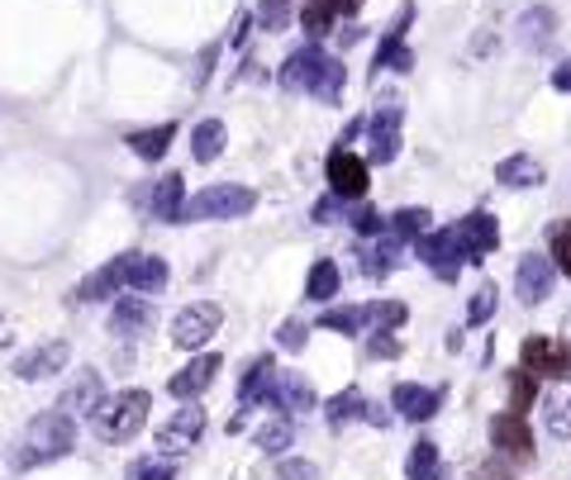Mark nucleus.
Segmentation results:
<instances>
[{
    "label": "nucleus",
    "instance_id": "f257e3e1",
    "mask_svg": "<svg viewBox=\"0 0 571 480\" xmlns=\"http://www.w3.org/2000/svg\"><path fill=\"white\" fill-rule=\"evenodd\" d=\"M277 82H281V91H300V95H314V101H324V105H339L343 86H347V67L333 53H324L320 43H305L281 62Z\"/></svg>",
    "mask_w": 571,
    "mask_h": 480
},
{
    "label": "nucleus",
    "instance_id": "f03ea898",
    "mask_svg": "<svg viewBox=\"0 0 571 480\" xmlns=\"http://www.w3.org/2000/svg\"><path fill=\"white\" fill-rule=\"evenodd\" d=\"M76 447V419L68 409H43L34 424L24 428V438L20 447H14V457H10V467L14 471H34L43 467V461H58V457H68Z\"/></svg>",
    "mask_w": 571,
    "mask_h": 480
},
{
    "label": "nucleus",
    "instance_id": "7ed1b4c3",
    "mask_svg": "<svg viewBox=\"0 0 571 480\" xmlns=\"http://www.w3.org/2000/svg\"><path fill=\"white\" fill-rule=\"evenodd\" d=\"M148 409H153L148 390H120V395H101V405L86 419L101 442H134V434L148 424Z\"/></svg>",
    "mask_w": 571,
    "mask_h": 480
},
{
    "label": "nucleus",
    "instance_id": "20e7f679",
    "mask_svg": "<svg viewBox=\"0 0 571 480\" xmlns=\"http://www.w3.org/2000/svg\"><path fill=\"white\" fill-rule=\"evenodd\" d=\"M252 205H258V190L252 186L215 181V186H205L200 196H186L181 223H229V219L252 215Z\"/></svg>",
    "mask_w": 571,
    "mask_h": 480
},
{
    "label": "nucleus",
    "instance_id": "39448f33",
    "mask_svg": "<svg viewBox=\"0 0 571 480\" xmlns=\"http://www.w3.org/2000/svg\"><path fill=\"white\" fill-rule=\"evenodd\" d=\"M401 129H405V105L395 101V95H386V101L376 105V115L367 119V163L372 167H391L395 157H401Z\"/></svg>",
    "mask_w": 571,
    "mask_h": 480
},
{
    "label": "nucleus",
    "instance_id": "423d86ee",
    "mask_svg": "<svg viewBox=\"0 0 571 480\" xmlns=\"http://www.w3.org/2000/svg\"><path fill=\"white\" fill-rule=\"evenodd\" d=\"M415 252H419V262L448 285L463 276V267H467V248H463V238H457V229H424L415 238Z\"/></svg>",
    "mask_w": 571,
    "mask_h": 480
},
{
    "label": "nucleus",
    "instance_id": "0eeeda50",
    "mask_svg": "<svg viewBox=\"0 0 571 480\" xmlns=\"http://www.w3.org/2000/svg\"><path fill=\"white\" fill-rule=\"evenodd\" d=\"M324 176H329V196H339L347 205L367 200V186H372V163L353 148H333L329 163H324Z\"/></svg>",
    "mask_w": 571,
    "mask_h": 480
},
{
    "label": "nucleus",
    "instance_id": "6e6552de",
    "mask_svg": "<svg viewBox=\"0 0 571 480\" xmlns=\"http://www.w3.org/2000/svg\"><path fill=\"white\" fill-rule=\"evenodd\" d=\"M219 324H225V310L215 300H196V305L177 310V319H172V343L181 352H200L219 333Z\"/></svg>",
    "mask_w": 571,
    "mask_h": 480
},
{
    "label": "nucleus",
    "instance_id": "1a4fd4ad",
    "mask_svg": "<svg viewBox=\"0 0 571 480\" xmlns=\"http://www.w3.org/2000/svg\"><path fill=\"white\" fill-rule=\"evenodd\" d=\"M200 434H205V409L186 399V405H181V409H172V419L157 428V452L181 457V452H190V447L200 442Z\"/></svg>",
    "mask_w": 571,
    "mask_h": 480
},
{
    "label": "nucleus",
    "instance_id": "9d476101",
    "mask_svg": "<svg viewBox=\"0 0 571 480\" xmlns=\"http://www.w3.org/2000/svg\"><path fill=\"white\" fill-rule=\"evenodd\" d=\"M443 399H448V390L443 386H419V380H395V390H391L395 414L409 419V424H428L443 409Z\"/></svg>",
    "mask_w": 571,
    "mask_h": 480
},
{
    "label": "nucleus",
    "instance_id": "9b49d317",
    "mask_svg": "<svg viewBox=\"0 0 571 480\" xmlns=\"http://www.w3.org/2000/svg\"><path fill=\"white\" fill-rule=\"evenodd\" d=\"M68 362H72V343L68 338H48V343H39V347H29V352L14 357V376L20 380H53Z\"/></svg>",
    "mask_w": 571,
    "mask_h": 480
},
{
    "label": "nucleus",
    "instance_id": "f8f14e48",
    "mask_svg": "<svg viewBox=\"0 0 571 480\" xmlns=\"http://www.w3.org/2000/svg\"><path fill=\"white\" fill-rule=\"evenodd\" d=\"M552 281H558L552 258H543V252H523L519 267H515V295L523 300V305H543V300L552 295Z\"/></svg>",
    "mask_w": 571,
    "mask_h": 480
},
{
    "label": "nucleus",
    "instance_id": "ddd939ff",
    "mask_svg": "<svg viewBox=\"0 0 571 480\" xmlns=\"http://www.w3.org/2000/svg\"><path fill=\"white\" fill-rule=\"evenodd\" d=\"M219 372H225V357H219V352H200V357H190L181 372H172L167 395L172 399H196V395H205V390L215 386Z\"/></svg>",
    "mask_w": 571,
    "mask_h": 480
},
{
    "label": "nucleus",
    "instance_id": "4468645a",
    "mask_svg": "<svg viewBox=\"0 0 571 480\" xmlns=\"http://www.w3.org/2000/svg\"><path fill=\"white\" fill-rule=\"evenodd\" d=\"M490 447H496L500 457H515V461H533V428L523 414L505 409L490 419Z\"/></svg>",
    "mask_w": 571,
    "mask_h": 480
},
{
    "label": "nucleus",
    "instance_id": "2eb2a0df",
    "mask_svg": "<svg viewBox=\"0 0 571 480\" xmlns=\"http://www.w3.org/2000/svg\"><path fill=\"white\" fill-rule=\"evenodd\" d=\"M120 271H124V291L134 295H157L167 285V262L153 258V252H120Z\"/></svg>",
    "mask_w": 571,
    "mask_h": 480
},
{
    "label": "nucleus",
    "instance_id": "dca6fc26",
    "mask_svg": "<svg viewBox=\"0 0 571 480\" xmlns=\"http://www.w3.org/2000/svg\"><path fill=\"white\" fill-rule=\"evenodd\" d=\"M277 405V362L272 357H258L238 380V409H272Z\"/></svg>",
    "mask_w": 571,
    "mask_h": 480
},
{
    "label": "nucleus",
    "instance_id": "f3484780",
    "mask_svg": "<svg viewBox=\"0 0 571 480\" xmlns=\"http://www.w3.org/2000/svg\"><path fill=\"white\" fill-rule=\"evenodd\" d=\"M519 366L533 376H571V347L567 343H552V338H529L519 352Z\"/></svg>",
    "mask_w": 571,
    "mask_h": 480
},
{
    "label": "nucleus",
    "instance_id": "a211bd4d",
    "mask_svg": "<svg viewBox=\"0 0 571 480\" xmlns=\"http://www.w3.org/2000/svg\"><path fill=\"white\" fill-rule=\"evenodd\" d=\"M324 419H329L333 428H343V424H353V419H367V424H376V428H386V424H391V414H386V409H376L367 395L347 386V390H339V395H333L329 405H324Z\"/></svg>",
    "mask_w": 571,
    "mask_h": 480
},
{
    "label": "nucleus",
    "instance_id": "6ab92c4d",
    "mask_svg": "<svg viewBox=\"0 0 571 480\" xmlns=\"http://www.w3.org/2000/svg\"><path fill=\"white\" fill-rule=\"evenodd\" d=\"M457 238H463V248H467V262H481L500 248V223L490 210H471L463 223H457Z\"/></svg>",
    "mask_w": 571,
    "mask_h": 480
},
{
    "label": "nucleus",
    "instance_id": "aec40b11",
    "mask_svg": "<svg viewBox=\"0 0 571 480\" xmlns=\"http://www.w3.org/2000/svg\"><path fill=\"white\" fill-rule=\"evenodd\" d=\"M143 205H148V210H153V219H163V223H181V205H186V176H181V171L157 176L153 190H143Z\"/></svg>",
    "mask_w": 571,
    "mask_h": 480
},
{
    "label": "nucleus",
    "instance_id": "412c9836",
    "mask_svg": "<svg viewBox=\"0 0 571 480\" xmlns=\"http://www.w3.org/2000/svg\"><path fill=\"white\" fill-rule=\"evenodd\" d=\"M153 319H157V310H153L148 295L124 291L115 314H110V333H115V338H134V333H148L153 328Z\"/></svg>",
    "mask_w": 571,
    "mask_h": 480
},
{
    "label": "nucleus",
    "instance_id": "4be33fe9",
    "mask_svg": "<svg viewBox=\"0 0 571 480\" xmlns=\"http://www.w3.org/2000/svg\"><path fill=\"white\" fill-rule=\"evenodd\" d=\"M552 34H558V14H552L548 6H529L515 20V43L529 48V53H538V48H543Z\"/></svg>",
    "mask_w": 571,
    "mask_h": 480
},
{
    "label": "nucleus",
    "instance_id": "5701e85b",
    "mask_svg": "<svg viewBox=\"0 0 571 480\" xmlns=\"http://www.w3.org/2000/svg\"><path fill=\"white\" fill-rule=\"evenodd\" d=\"M496 181L510 186V190H533V186L548 181V171H543V163H538L533 153H510V157H505V163L496 167Z\"/></svg>",
    "mask_w": 571,
    "mask_h": 480
},
{
    "label": "nucleus",
    "instance_id": "b1692460",
    "mask_svg": "<svg viewBox=\"0 0 571 480\" xmlns=\"http://www.w3.org/2000/svg\"><path fill=\"white\" fill-rule=\"evenodd\" d=\"M124 143H129V153L143 157V163H163L167 148L177 143V124H153V129H129L124 134Z\"/></svg>",
    "mask_w": 571,
    "mask_h": 480
},
{
    "label": "nucleus",
    "instance_id": "393cba45",
    "mask_svg": "<svg viewBox=\"0 0 571 480\" xmlns=\"http://www.w3.org/2000/svg\"><path fill=\"white\" fill-rule=\"evenodd\" d=\"M401 238H381V243H367V248H362L357 252V271H362V276H372V281H381V276H391V271L395 267H401Z\"/></svg>",
    "mask_w": 571,
    "mask_h": 480
},
{
    "label": "nucleus",
    "instance_id": "a878e982",
    "mask_svg": "<svg viewBox=\"0 0 571 480\" xmlns=\"http://www.w3.org/2000/svg\"><path fill=\"white\" fill-rule=\"evenodd\" d=\"M110 295H124V271H120V258H110L101 271L76 285V305H95V300H110Z\"/></svg>",
    "mask_w": 571,
    "mask_h": 480
},
{
    "label": "nucleus",
    "instance_id": "bb28decb",
    "mask_svg": "<svg viewBox=\"0 0 571 480\" xmlns=\"http://www.w3.org/2000/svg\"><path fill=\"white\" fill-rule=\"evenodd\" d=\"M225 143H229V129H225V119H200L196 129H190V157H196V163H219V157H225Z\"/></svg>",
    "mask_w": 571,
    "mask_h": 480
},
{
    "label": "nucleus",
    "instance_id": "cd10ccee",
    "mask_svg": "<svg viewBox=\"0 0 571 480\" xmlns=\"http://www.w3.org/2000/svg\"><path fill=\"white\" fill-rule=\"evenodd\" d=\"M277 414H310L314 409V390H310V380L300 376V372H277Z\"/></svg>",
    "mask_w": 571,
    "mask_h": 480
},
{
    "label": "nucleus",
    "instance_id": "c85d7f7f",
    "mask_svg": "<svg viewBox=\"0 0 571 480\" xmlns=\"http://www.w3.org/2000/svg\"><path fill=\"white\" fill-rule=\"evenodd\" d=\"M339 285H343V271L333 258H320L310 267V276H305V300H314V305H324V300L339 295Z\"/></svg>",
    "mask_w": 571,
    "mask_h": 480
},
{
    "label": "nucleus",
    "instance_id": "c756f323",
    "mask_svg": "<svg viewBox=\"0 0 571 480\" xmlns=\"http://www.w3.org/2000/svg\"><path fill=\"white\" fill-rule=\"evenodd\" d=\"M333 20H339V6H333V0H305V6H300V29H305L310 43L329 39L333 34Z\"/></svg>",
    "mask_w": 571,
    "mask_h": 480
},
{
    "label": "nucleus",
    "instance_id": "7c9ffc66",
    "mask_svg": "<svg viewBox=\"0 0 571 480\" xmlns=\"http://www.w3.org/2000/svg\"><path fill=\"white\" fill-rule=\"evenodd\" d=\"M434 223V215L424 210V205H405V210H395L391 219H386V233L391 238H401V243H415V238Z\"/></svg>",
    "mask_w": 571,
    "mask_h": 480
},
{
    "label": "nucleus",
    "instance_id": "2f4dec72",
    "mask_svg": "<svg viewBox=\"0 0 571 480\" xmlns=\"http://www.w3.org/2000/svg\"><path fill=\"white\" fill-rule=\"evenodd\" d=\"M320 328L343 333V338H357V333L367 328V305H333V310L320 314Z\"/></svg>",
    "mask_w": 571,
    "mask_h": 480
},
{
    "label": "nucleus",
    "instance_id": "473e14b6",
    "mask_svg": "<svg viewBox=\"0 0 571 480\" xmlns=\"http://www.w3.org/2000/svg\"><path fill=\"white\" fill-rule=\"evenodd\" d=\"M101 395H105V386H101V372H82V380H76V386L62 395V405L58 409H76V414H91L95 405H101Z\"/></svg>",
    "mask_w": 571,
    "mask_h": 480
},
{
    "label": "nucleus",
    "instance_id": "72a5a7b5",
    "mask_svg": "<svg viewBox=\"0 0 571 480\" xmlns=\"http://www.w3.org/2000/svg\"><path fill=\"white\" fill-rule=\"evenodd\" d=\"M409 319V305L401 300H372L367 305V333H401Z\"/></svg>",
    "mask_w": 571,
    "mask_h": 480
},
{
    "label": "nucleus",
    "instance_id": "f704fd0d",
    "mask_svg": "<svg viewBox=\"0 0 571 480\" xmlns=\"http://www.w3.org/2000/svg\"><path fill=\"white\" fill-rule=\"evenodd\" d=\"M543 424H548L552 438L571 442V390H552V395L543 399Z\"/></svg>",
    "mask_w": 571,
    "mask_h": 480
},
{
    "label": "nucleus",
    "instance_id": "c9c22d12",
    "mask_svg": "<svg viewBox=\"0 0 571 480\" xmlns=\"http://www.w3.org/2000/svg\"><path fill=\"white\" fill-rule=\"evenodd\" d=\"M252 442H258L267 457H286V447L295 442V424L286 419V414H277V419L267 424V428H258V438H252Z\"/></svg>",
    "mask_w": 571,
    "mask_h": 480
},
{
    "label": "nucleus",
    "instance_id": "e433bc0d",
    "mask_svg": "<svg viewBox=\"0 0 571 480\" xmlns=\"http://www.w3.org/2000/svg\"><path fill=\"white\" fill-rule=\"evenodd\" d=\"M124 480H177V461L167 452H153V457H134Z\"/></svg>",
    "mask_w": 571,
    "mask_h": 480
},
{
    "label": "nucleus",
    "instance_id": "4c0bfd02",
    "mask_svg": "<svg viewBox=\"0 0 571 480\" xmlns=\"http://www.w3.org/2000/svg\"><path fill=\"white\" fill-rule=\"evenodd\" d=\"M438 467H443V461H438V442L434 438H419L415 447H409V461H405V476L409 480H428Z\"/></svg>",
    "mask_w": 571,
    "mask_h": 480
},
{
    "label": "nucleus",
    "instance_id": "58836bf2",
    "mask_svg": "<svg viewBox=\"0 0 571 480\" xmlns=\"http://www.w3.org/2000/svg\"><path fill=\"white\" fill-rule=\"evenodd\" d=\"M496 305H500V291H496V281H481V285H476V295L467 300V324H471V328L490 324V314H496Z\"/></svg>",
    "mask_w": 571,
    "mask_h": 480
},
{
    "label": "nucleus",
    "instance_id": "ea45409f",
    "mask_svg": "<svg viewBox=\"0 0 571 480\" xmlns=\"http://www.w3.org/2000/svg\"><path fill=\"white\" fill-rule=\"evenodd\" d=\"M295 14V0H258V10H252V20H258L267 34H281L286 24H291Z\"/></svg>",
    "mask_w": 571,
    "mask_h": 480
},
{
    "label": "nucleus",
    "instance_id": "a19ab883",
    "mask_svg": "<svg viewBox=\"0 0 571 480\" xmlns=\"http://www.w3.org/2000/svg\"><path fill=\"white\" fill-rule=\"evenodd\" d=\"M347 223H353L357 238H381L386 233V215H381L376 205H367V200H357L353 210H347Z\"/></svg>",
    "mask_w": 571,
    "mask_h": 480
},
{
    "label": "nucleus",
    "instance_id": "79ce46f5",
    "mask_svg": "<svg viewBox=\"0 0 571 480\" xmlns=\"http://www.w3.org/2000/svg\"><path fill=\"white\" fill-rule=\"evenodd\" d=\"M548 243H552V267H558L562 276H571V219L552 223V229H548Z\"/></svg>",
    "mask_w": 571,
    "mask_h": 480
},
{
    "label": "nucleus",
    "instance_id": "37998d69",
    "mask_svg": "<svg viewBox=\"0 0 571 480\" xmlns=\"http://www.w3.org/2000/svg\"><path fill=\"white\" fill-rule=\"evenodd\" d=\"M533 399H538V376H533V372H523V366H519V372L510 376V409H515V414H523V409L533 405Z\"/></svg>",
    "mask_w": 571,
    "mask_h": 480
},
{
    "label": "nucleus",
    "instance_id": "c03bdc74",
    "mask_svg": "<svg viewBox=\"0 0 571 480\" xmlns=\"http://www.w3.org/2000/svg\"><path fill=\"white\" fill-rule=\"evenodd\" d=\"M277 343H281L286 352H305L310 328H305V324H295V319H286V324H277Z\"/></svg>",
    "mask_w": 571,
    "mask_h": 480
},
{
    "label": "nucleus",
    "instance_id": "a18cd8bd",
    "mask_svg": "<svg viewBox=\"0 0 571 480\" xmlns=\"http://www.w3.org/2000/svg\"><path fill=\"white\" fill-rule=\"evenodd\" d=\"M277 476L281 480H320V467H314V461H300V457H281Z\"/></svg>",
    "mask_w": 571,
    "mask_h": 480
},
{
    "label": "nucleus",
    "instance_id": "49530a36",
    "mask_svg": "<svg viewBox=\"0 0 571 480\" xmlns=\"http://www.w3.org/2000/svg\"><path fill=\"white\" fill-rule=\"evenodd\" d=\"M367 357L395 362V357H401V338H395V333H372V338H367Z\"/></svg>",
    "mask_w": 571,
    "mask_h": 480
},
{
    "label": "nucleus",
    "instance_id": "de8ad7c7",
    "mask_svg": "<svg viewBox=\"0 0 571 480\" xmlns=\"http://www.w3.org/2000/svg\"><path fill=\"white\" fill-rule=\"evenodd\" d=\"M310 219L314 223H339V196H320V200H314Z\"/></svg>",
    "mask_w": 571,
    "mask_h": 480
},
{
    "label": "nucleus",
    "instance_id": "09e8293b",
    "mask_svg": "<svg viewBox=\"0 0 571 480\" xmlns=\"http://www.w3.org/2000/svg\"><path fill=\"white\" fill-rule=\"evenodd\" d=\"M552 91H571V58L558 62V72H552Z\"/></svg>",
    "mask_w": 571,
    "mask_h": 480
},
{
    "label": "nucleus",
    "instance_id": "8fccbe9b",
    "mask_svg": "<svg viewBox=\"0 0 571 480\" xmlns=\"http://www.w3.org/2000/svg\"><path fill=\"white\" fill-rule=\"evenodd\" d=\"M333 6H339V14H357L367 0H333Z\"/></svg>",
    "mask_w": 571,
    "mask_h": 480
},
{
    "label": "nucleus",
    "instance_id": "3c124183",
    "mask_svg": "<svg viewBox=\"0 0 571 480\" xmlns=\"http://www.w3.org/2000/svg\"><path fill=\"white\" fill-rule=\"evenodd\" d=\"M428 480H448V476H443V467H438V471H434V476H428Z\"/></svg>",
    "mask_w": 571,
    "mask_h": 480
}]
</instances>
